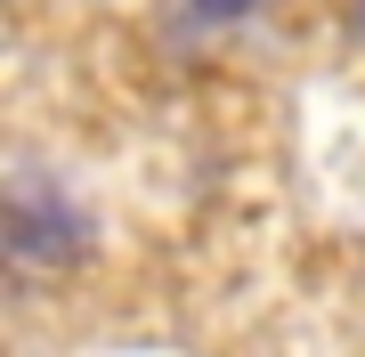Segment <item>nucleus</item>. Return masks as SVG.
<instances>
[{"label":"nucleus","instance_id":"nucleus-2","mask_svg":"<svg viewBox=\"0 0 365 357\" xmlns=\"http://www.w3.org/2000/svg\"><path fill=\"white\" fill-rule=\"evenodd\" d=\"M187 9H195V16H211V25H244L260 0H187Z\"/></svg>","mask_w":365,"mask_h":357},{"label":"nucleus","instance_id":"nucleus-1","mask_svg":"<svg viewBox=\"0 0 365 357\" xmlns=\"http://www.w3.org/2000/svg\"><path fill=\"white\" fill-rule=\"evenodd\" d=\"M9 252L16 260H41V268L81 260V252H90V219H81L66 195H16L9 203Z\"/></svg>","mask_w":365,"mask_h":357}]
</instances>
